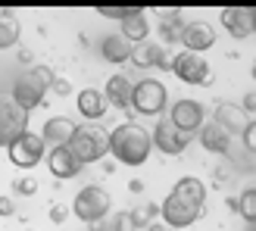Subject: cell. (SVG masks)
Listing matches in <instances>:
<instances>
[{"mask_svg":"<svg viewBox=\"0 0 256 231\" xmlns=\"http://www.w3.org/2000/svg\"><path fill=\"white\" fill-rule=\"evenodd\" d=\"M150 150H153L150 132L134 122H122L110 132V156L122 166H132V169L144 166L150 160Z\"/></svg>","mask_w":256,"mask_h":231,"instance_id":"obj_1","label":"cell"},{"mask_svg":"<svg viewBox=\"0 0 256 231\" xmlns=\"http://www.w3.org/2000/svg\"><path fill=\"white\" fill-rule=\"evenodd\" d=\"M66 147L72 150V156L82 166L100 162L104 156H110V132H104L100 125H78Z\"/></svg>","mask_w":256,"mask_h":231,"instance_id":"obj_2","label":"cell"},{"mask_svg":"<svg viewBox=\"0 0 256 231\" xmlns=\"http://www.w3.org/2000/svg\"><path fill=\"white\" fill-rule=\"evenodd\" d=\"M110 210H112V197H110V190H104L100 184H84L72 200V216L84 225L104 222L110 216Z\"/></svg>","mask_w":256,"mask_h":231,"instance_id":"obj_3","label":"cell"},{"mask_svg":"<svg viewBox=\"0 0 256 231\" xmlns=\"http://www.w3.org/2000/svg\"><path fill=\"white\" fill-rule=\"evenodd\" d=\"M160 216L169 228H188L203 216V203L178 194V190H169V197L160 203Z\"/></svg>","mask_w":256,"mask_h":231,"instance_id":"obj_4","label":"cell"},{"mask_svg":"<svg viewBox=\"0 0 256 231\" xmlns=\"http://www.w3.org/2000/svg\"><path fill=\"white\" fill-rule=\"evenodd\" d=\"M169 106V91L160 78H144L132 91V110L138 116H162Z\"/></svg>","mask_w":256,"mask_h":231,"instance_id":"obj_5","label":"cell"},{"mask_svg":"<svg viewBox=\"0 0 256 231\" xmlns=\"http://www.w3.org/2000/svg\"><path fill=\"white\" fill-rule=\"evenodd\" d=\"M28 132V112H25L10 94L0 91V147H10L16 138Z\"/></svg>","mask_w":256,"mask_h":231,"instance_id":"obj_6","label":"cell"},{"mask_svg":"<svg viewBox=\"0 0 256 231\" xmlns=\"http://www.w3.org/2000/svg\"><path fill=\"white\" fill-rule=\"evenodd\" d=\"M172 72L178 75V82H184V84H212V72H210V62L206 56H200V54H188V50H182V54H175L172 60Z\"/></svg>","mask_w":256,"mask_h":231,"instance_id":"obj_7","label":"cell"},{"mask_svg":"<svg viewBox=\"0 0 256 231\" xmlns=\"http://www.w3.org/2000/svg\"><path fill=\"white\" fill-rule=\"evenodd\" d=\"M6 153H10V162L12 166H19V169H34V166L47 156V144L41 140V134L25 132L22 138H16L6 147Z\"/></svg>","mask_w":256,"mask_h":231,"instance_id":"obj_8","label":"cell"},{"mask_svg":"<svg viewBox=\"0 0 256 231\" xmlns=\"http://www.w3.org/2000/svg\"><path fill=\"white\" fill-rule=\"evenodd\" d=\"M203 119H206V110H203V104H197V100H190V97H178L169 106V122L184 134L200 132Z\"/></svg>","mask_w":256,"mask_h":231,"instance_id":"obj_9","label":"cell"},{"mask_svg":"<svg viewBox=\"0 0 256 231\" xmlns=\"http://www.w3.org/2000/svg\"><path fill=\"white\" fill-rule=\"evenodd\" d=\"M150 140H153V150L166 153V156H178V153L188 150L190 134L178 132V128H175L169 119H160L156 125H153V132H150Z\"/></svg>","mask_w":256,"mask_h":231,"instance_id":"obj_10","label":"cell"},{"mask_svg":"<svg viewBox=\"0 0 256 231\" xmlns=\"http://www.w3.org/2000/svg\"><path fill=\"white\" fill-rule=\"evenodd\" d=\"M172 60L175 56H169V50H166L162 44H156V41H144V44H134L132 47V66H138V69H150V66H160V69H172Z\"/></svg>","mask_w":256,"mask_h":231,"instance_id":"obj_11","label":"cell"},{"mask_svg":"<svg viewBox=\"0 0 256 231\" xmlns=\"http://www.w3.org/2000/svg\"><path fill=\"white\" fill-rule=\"evenodd\" d=\"M212 122L219 125L228 138H240L247 132V125H250V116L240 110L238 104H219L212 110Z\"/></svg>","mask_w":256,"mask_h":231,"instance_id":"obj_12","label":"cell"},{"mask_svg":"<svg viewBox=\"0 0 256 231\" xmlns=\"http://www.w3.org/2000/svg\"><path fill=\"white\" fill-rule=\"evenodd\" d=\"M44 94H47V88L38 82L32 72H25L22 78L12 84V94H10V97L16 100V104H19L25 112H32V110H38V106L44 104Z\"/></svg>","mask_w":256,"mask_h":231,"instance_id":"obj_13","label":"cell"},{"mask_svg":"<svg viewBox=\"0 0 256 231\" xmlns=\"http://www.w3.org/2000/svg\"><path fill=\"white\" fill-rule=\"evenodd\" d=\"M178 41L184 44V50H188V54H200V56H203V50H210V47L216 44V28H212L210 22H203V19H197V22H188Z\"/></svg>","mask_w":256,"mask_h":231,"instance_id":"obj_14","label":"cell"},{"mask_svg":"<svg viewBox=\"0 0 256 231\" xmlns=\"http://www.w3.org/2000/svg\"><path fill=\"white\" fill-rule=\"evenodd\" d=\"M219 19L225 25V32L232 38H238V41L256 34V28H253V10L250 6H228V10H222Z\"/></svg>","mask_w":256,"mask_h":231,"instance_id":"obj_15","label":"cell"},{"mask_svg":"<svg viewBox=\"0 0 256 231\" xmlns=\"http://www.w3.org/2000/svg\"><path fill=\"white\" fill-rule=\"evenodd\" d=\"M75 125L69 116H50V119L44 122V128H41V140L54 150V147H66L69 140H72V134H75Z\"/></svg>","mask_w":256,"mask_h":231,"instance_id":"obj_16","label":"cell"},{"mask_svg":"<svg viewBox=\"0 0 256 231\" xmlns=\"http://www.w3.org/2000/svg\"><path fill=\"white\" fill-rule=\"evenodd\" d=\"M75 106H78L82 119H88V122H100V119L106 116V110H110V100H106L104 91H97V88H84V91L75 94Z\"/></svg>","mask_w":256,"mask_h":231,"instance_id":"obj_17","label":"cell"},{"mask_svg":"<svg viewBox=\"0 0 256 231\" xmlns=\"http://www.w3.org/2000/svg\"><path fill=\"white\" fill-rule=\"evenodd\" d=\"M47 169L50 175H56L60 182H69V178L75 175H82V162L72 156V150L69 147H54V150H47Z\"/></svg>","mask_w":256,"mask_h":231,"instance_id":"obj_18","label":"cell"},{"mask_svg":"<svg viewBox=\"0 0 256 231\" xmlns=\"http://www.w3.org/2000/svg\"><path fill=\"white\" fill-rule=\"evenodd\" d=\"M132 91H134V84H132V78H128V75H110V82H106V88H104L110 106H116V110H122V112L132 110Z\"/></svg>","mask_w":256,"mask_h":231,"instance_id":"obj_19","label":"cell"},{"mask_svg":"<svg viewBox=\"0 0 256 231\" xmlns=\"http://www.w3.org/2000/svg\"><path fill=\"white\" fill-rule=\"evenodd\" d=\"M97 50H100V56H104L106 62H112V66H122V62L132 60V44H128L119 32L106 34L104 41H100V47H97Z\"/></svg>","mask_w":256,"mask_h":231,"instance_id":"obj_20","label":"cell"},{"mask_svg":"<svg viewBox=\"0 0 256 231\" xmlns=\"http://www.w3.org/2000/svg\"><path fill=\"white\" fill-rule=\"evenodd\" d=\"M200 144H203V150H210V153H228V150H232V138H228L216 122H203Z\"/></svg>","mask_w":256,"mask_h":231,"instance_id":"obj_21","label":"cell"},{"mask_svg":"<svg viewBox=\"0 0 256 231\" xmlns=\"http://www.w3.org/2000/svg\"><path fill=\"white\" fill-rule=\"evenodd\" d=\"M119 34H122L132 47H134V44H144L147 38H150V19H147V12H138V16L125 19V22L119 25Z\"/></svg>","mask_w":256,"mask_h":231,"instance_id":"obj_22","label":"cell"},{"mask_svg":"<svg viewBox=\"0 0 256 231\" xmlns=\"http://www.w3.org/2000/svg\"><path fill=\"white\" fill-rule=\"evenodd\" d=\"M19 38H22V25H19V19L12 16L10 10H0V50L16 47Z\"/></svg>","mask_w":256,"mask_h":231,"instance_id":"obj_23","label":"cell"},{"mask_svg":"<svg viewBox=\"0 0 256 231\" xmlns=\"http://www.w3.org/2000/svg\"><path fill=\"white\" fill-rule=\"evenodd\" d=\"M184 16L178 10H169V12H162V19H160V34H162V44H175L178 38H182L184 32Z\"/></svg>","mask_w":256,"mask_h":231,"instance_id":"obj_24","label":"cell"},{"mask_svg":"<svg viewBox=\"0 0 256 231\" xmlns=\"http://www.w3.org/2000/svg\"><path fill=\"white\" fill-rule=\"evenodd\" d=\"M156 216H160V206H156V203H140V206H134L132 212L125 216V222L132 225V228H144V231H147V225L156 219Z\"/></svg>","mask_w":256,"mask_h":231,"instance_id":"obj_25","label":"cell"},{"mask_svg":"<svg viewBox=\"0 0 256 231\" xmlns=\"http://www.w3.org/2000/svg\"><path fill=\"white\" fill-rule=\"evenodd\" d=\"M172 190H178V194H184V197L197 200V203H203V200H206V184H203L200 178H194V175H184V178H178Z\"/></svg>","mask_w":256,"mask_h":231,"instance_id":"obj_26","label":"cell"},{"mask_svg":"<svg viewBox=\"0 0 256 231\" xmlns=\"http://www.w3.org/2000/svg\"><path fill=\"white\" fill-rule=\"evenodd\" d=\"M240 212V219H244L247 225H256V188H247V190H240V197H238V206Z\"/></svg>","mask_w":256,"mask_h":231,"instance_id":"obj_27","label":"cell"},{"mask_svg":"<svg viewBox=\"0 0 256 231\" xmlns=\"http://www.w3.org/2000/svg\"><path fill=\"white\" fill-rule=\"evenodd\" d=\"M97 12H100L104 19H116V22L122 25L125 19H132V16H138V12H144V10H140V6H100Z\"/></svg>","mask_w":256,"mask_h":231,"instance_id":"obj_28","label":"cell"},{"mask_svg":"<svg viewBox=\"0 0 256 231\" xmlns=\"http://www.w3.org/2000/svg\"><path fill=\"white\" fill-rule=\"evenodd\" d=\"M12 190H16V194H22V197H32V194H38V182H34L32 175L16 178V184H12Z\"/></svg>","mask_w":256,"mask_h":231,"instance_id":"obj_29","label":"cell"},{"mask_svg":"<svg viewBox=\"0 0 256 231\" xmlns=\"http://www.w3.org/2000/svg\"><path fill=\"white\" fill-rule=\"evenodd\" d=\"M240 140H244L247 153H256V119H250V125H247V132L240 134Z\"/></svg>","mask_w":256,"mask_h":231,"instance_id":"obj_30","label":"cell"},{"mask_svg":"<svg viewBox=\"0 0 256 231\" xmlns=\"http://www.w3.org/2000/svg\"><path fill=\"white\" fill-rule=\"evenodd\" d=\"M32 75H34V78H38V82H41L47 91H50V84H54V72H50V66H34V69H32Z\"/></svg>","mask_w":256,"mask_h":231,"instance_id":"obj_31","label":"cell"},{"mask_svg":"<svg viewBox=\"0 0 256 231\" xmlns=\"http://www.w3.org/2000/svg\"><path fill=\"white\" fill-rule=\"evenodd\" d=\"M69 206H62V203H56V206H50V222H54V225H62V222H66L69 219Z\"/></svg>","mask_w":256,"mask_h":231,"instance_id":"obj_32","label":"cell"},{"mask_svg":"<svg viewBox=\"0 0 256 231\" xmlns=\"http://www.w3.org/2000/svg\"><path fill=\"white\" fill-rule=\"evenodd\" d=\"M50 91L60 94V97H69V94H72V84H69L66 78H60V75H54V84H50Z\"/></svg>","mask_w":256,"mask_h":231,"instance_id":"obj_33","label":"cell"},{"mask_svg":"<svg viewBox=\"0 0 256 231\" xmlns=\"http://www.w3.org/2000/svg\"><path fill=\"white\" fill-rule=\"evenodd\" d=\"M12 212H16V200H12V197H0V216L6 219V216H12Z\"/></svg>","mask_w":256,"mask_h":231,"instance_id":"obj_34","label":"cell"},{"mask_svg":"<svg viewBox=\"0 0 256 231\" xmlns=\"http://www.w3.org/2000/svg\"><path fill=\"white\" fill-rule=\"evenodd\" d=\"M240 110H244L250 119H253V116H256V94H247V97H244V104H240Z\"/></svg>","mask_w":256,"mask_h":231,"instance_id":"obj_35","label":"cell"},{"mask_svg":"<svg viewBox=\"0 0 256 231\" xmlns=\"http://www.w3.org/2000/svg\"><path fill=\"white\" fill-rule=\"evenodd\" d=\"M147 231H175V228H169V225H166L162 219H160V222H156V219H153V222L147 225Z\"/></svg>","mask_w":256,"mask_h":231,"instance_id":"obj_36","label":"cell"},{"mask_svg":"<svg viewBox=\"0 0 256 231\" xmlns=\"http://www.w3.org/2000/svg\"><path fill=\"white\" fill-rule=\"evenodd\" d=\"M128 188H132L134 194H140V190H144V182H132V184H128Z\"/></svg>","mask_w":256,"mask_h":231,"instance_id":"obj_37","label":"cell"},{"mask_svg":"<svg viewBox=\"0 0 256 231\" xmlns=\"http://www.w3.org/2000/svg\"><path fill=\"white\" fill-rule=\"evenodd\" d=\"M253 10V28H256V6H250Z\"/></svg>","mask_w":256,"mask_h":231,"instance_id":"obj_38","label":"cell"},{"mask_svg":"<svg viewBox=\"0 0 256 231\" xmlns=\"http://www.w3.org/2000/svg\"><path fill=\"white\" fill-rule=\"evenodd\" d=\"M250 75H253V78H256V66H253V69H250Z\"/></svg>","mask_w":256,"mask_h":231,"instance_id":"obj_39","label":"cell"},{"mask_svg":"<svg viewBox=\"0 0 256 231\" xmlns=\"http://www.w3.org/2000/svg\"><path fill=\"white\" fill-rule=\"evenodd\" d=\"M247 231H256V225H250V228H247Z\"/></svg>","mask_w":256,"mask_h":231,"instance_id":"obj_40","label":"cell"}]
</instances>
